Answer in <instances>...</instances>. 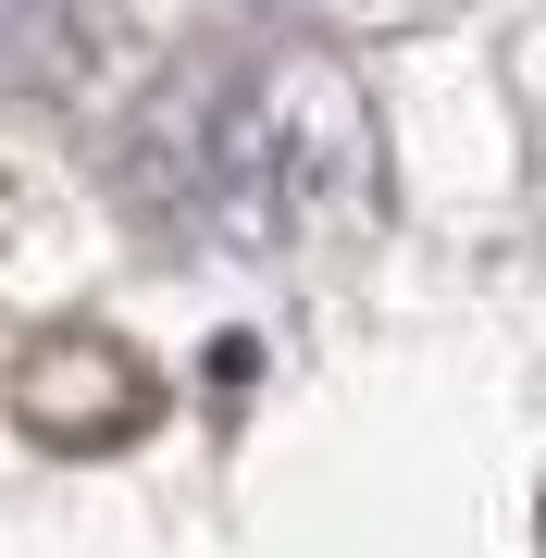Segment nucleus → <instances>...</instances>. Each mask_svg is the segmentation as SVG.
<instances>
[{
	"label": "nucleus",
	"mask_w": 546,
	"mask_h": 558,
	"mask_svg": "<svg viewBox=\"0 0 546 558\" xmlns=\"http://www.w3.org/2000/svg\"><path fill=\"white\" fill-rule=\"evenodd\" d=\"M75 25H87V0H0V100L38 87V75H62Z\"/></svg>",
	"instance_id": "2"
},
{
	"label": "nucleus",
	"mask_w": 546,
	"mask_h": 558,
	"mask_svg": "<svg viewBox=\"0 0 546 558\" xmlns=\"http://www.w3.org/2000/svg\"><path fill=\"white\" fill-rule=\"evenodd\" d=\"M274 13H324V0H274Z\"/></svg>",
	"instance_id": "3"
},
{
	"label": "nucleus",
	"mask_w": 546,
	"mask_h": 558,
	"mask_svg": "<svg viewBox=\"0 0 546 558\" xmlns=\"http://www.w3.org/2000/svg\"><path fill=\"white\" fill-rule=\"evenodd\" d=\"M324 87L274 75V62H199L149 112V199L199 236H274L299 223L311 174H324Z\"/></svg>",
	"instance_id": "1"
}]
</instances>
